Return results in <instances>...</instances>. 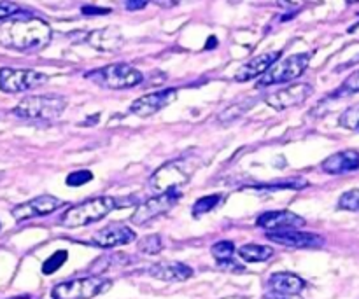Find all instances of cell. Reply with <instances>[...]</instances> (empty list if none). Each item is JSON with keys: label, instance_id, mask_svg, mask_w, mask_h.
Returning <instances> with one entry per match:
<instances>
[{"label": "cell", "instance_id": "15", "mask_svg": "<svg viewBox=\"0 0 359 299\" xmlns=\"http://www.w3.org/2000/svg\"><path fill=\"white\" fill-rule=\"evenodd\" d=\"M266 238L270 242L284 245L291 249H319L323 247L325 240L323 237L314 233H304V231H279V233H266Z\"/></svg>", "mask_w": 359, "mask_h": 299}, {"label": "cell", "instance_id": "1", "mask_svg": "<svg viewBox=\"0 0 359 299\" xmlns=\"http://www.w3.org/2000/svg\"><path fill=\"white\" fill-rule=\"evenodd\" d=\"M51 27L35 16H20L0 25V44L16 51H37L51 41Z\"/></svg>", "mask_w": 359, "mask_h": 299}, {"label": "cell", "instance_id": "25", "mask_svg": "<svg viewBox=\"0 0 359 299\" xmlns=\"http://www.w3.org/2000/svg\"><path fill=\"white\" fill-rule=\"evenodd\" d=\"M339 125L351 132H359V104L351 105L342 112L339 119Z\"/></svg>", "mask_w": 359, "mask_h": 299}, {"label": "cell", "instance_id": "9", "mask_svg": "<svg viewBox=\"0 0 359 299\" xmlns=\"http://www.w3.org/2000/svg\"><path fill=\"white\" fill-rule=\"evenodd\" d=\"M181 191L179 189H170L167 193H160V195L153 196V198L146 200L144 203H140L135 209V212L132 214L130 221L137 226H146L151 221L158 219L160 216L167 214L175 203L181 200Z\"/></svg>", "mask_w": 359, "mask_h": 299}, {"label": "cell", "instance_id": "30", "mask_svg": "<svg viewBox=\"0 0 359 299\" xmlns=\"http://www.w3.org/2000/svg\"><path fill=\"white\" fill-rule=\"evenodd\" d=\"M91 179H93V174H91L90 170H76L70 175H67L65 182L67 186H70V188H79V186H84L88 184V182H91Z\"/></svg>", "mask_w": 359, "mask_h": 299}, {"label": "cell", "instance_id": "26", "mask_svg": "<svg viewBox=\"0 0 359 299\" xmlns=\"http://www.w3.org/2000/svg\"><path fill=\"white\" fill-rule=\"evenodd\" d=\"M210 252H212V256L216 258V261H228V259H233L235 244L230 240H221L212 245Z\"/></svg>", "mask_w": 359, "mask_h": 299}, {"label": "cell", "instance_id": "17", "mask_svg": "<svg viewBox=\"0 0 359 299\" xmlns=\"http://www.w3.org/2000/svg\"><path fill=\"white\" fill-rule=\"evenodd\" d=\"M147 273L153 279L161 280V282H184V280L191 279L195 272L188 265H184V263L163 261L151 265V268H147Z\"/></svg>", "mask_w": 359, "mask_h": 299}, {"label": "cell", "instance_id": "14", "mask_svg": "<svg viewBox=\"0 0 359 299\" xmlns=\"http://www.w3.org/2000/svg\"><path fill=\"white\" fill-rule=\"evenodd\" d=\"M137 238L135 231L121 223H112L93 235V244L100 249H114L132 244Z\"/></svg>", "mask_w": 359, "mask_h": 299}, {"label": "cell", "instance_id": "33", "mask_svg": "<svg viewBox=\"0 0 359 299\" xmlns=\"http://www.w3.org/2000/svg\"><path fill=\"white\" fill-rule=\"evenodd\" d=\"M81 13L86 14V16H102V14H109L111 9H100V7H95V6H84L81 9Z\"/></svg>", "mask_w": 359, "mask_h": 299}, {"label": "cell", "instance_id": "4", "mask_svg": "<svg viewBox=\"0 0 359 299\" xmlns=\"http://www.w3.org/2000/svg\"><path fill=\"white\" fill-rule=\"evenodd\" d=\"M86 79L104 88H111V90H126V88H135L142 84L144 76L139 69L128 63H111V65L88 72Z\"/></svg>", "mask_w": 359, "mask_h": 299}, {"label": "cell", "instance_id": "11", "mask_svg": "<svg viewBox=\"0 0 359 299\" xmlns=\"http://www.w3.org/2000/svg\"><path fill=\"white\" fill-rule=\"evenodd\" d=\"M314 93V88L309 83H300V84H290L284 90L276 91V93L269 95L265 98V104L270 105L276 111H286V109L298 107V105L304 104L307 98L312 97Z\"/></svg>", "mask_w": 359, "mask_h": 299}, {"label": "cell", "instance_id": "12", "mask_svg": "<svg viewBox=\"0 0 359 299\" xmlns=\"http://www.w3.org/2000/svg\"><path fill=\"white\" fill-rule=\"evenodd\" d=\"M307 224L304 217L290 210H272L265 212L256 219V226L263 228L269 233H279V231H293L300 230Z\"/></svg>", "mask_w": 359, "mask_h": 299}, {"label": "cell", "instance_id": "8", "mask_svg": "<svg viewBox=\"0 0 359 299\" xmlns=\"http://www.w3.org/2000/svg\"><path fill=\"white\" fill-rule=\"evenodd\" d=\"M48 83V76L32 69H0V90L4 93H23Z\"/></svg>", "mask_w": 359, "mask_h": 299}, {"label": "cell", "instance_id": "28", "mask_svg": "<svg viewBox=\"0 0 359 299\" xmlns=\"http://www.w3.org/2000/svg\"><path fill=\"white\" fill-rule=\"evenodd\" d=\"M354 93H359V70L351 74V76L344 81L342 86L333 93V97L339 98V97H347V95H354Z\"/></svg>", "mask_w": 359, "mask_h": 299}, {"label": "cell", "instance_id": "3", "mask_svg": "<svg viewBox=\"0 0 359 299\" xmlns=\"http://www.w3.org/2000/svg\"><path fill=\"white\" fill-rule=\"evenodd\" d=\"M198 163L195 161V158L184 156L177 158V160H172L168 163L161 165L149 179V184L153 188V191L167 193L170 189H179L181 186L188 184V181L191 179V175L196 172Z\"/></svg>", "mask_w": 359, "mask_h": 299}, {"label": "cell", "instance_id": "24", "mask_svg": "<svg viewBox=\"0 0 359 299\" xmlns=\"http://www.w3.org/2000/svg\"><path fill=\"white\" fill-rule=\"evenodd\" d=\"M137 249H139L140 254L146 256L160 254L163 251V240H161L160 235H149V237H144L142 240H139Z\"/></svg>", "mask_w": 359, "mask_h": 299}, {"label": "cell", "instance_id": "32", "mask_svg": "<svg viewBox=\"0 0 359 299\" xmlns=\"http://www.w3.org/2000/svg\"><path fill=\"white\" fill-rule=\"evenodd\" d=\"M217 266H219L221 270H226V272H233V273L244 272V266L238 265V263L233 261V259H228V261H217Z\"/></svg>", "mask_w": 359, "mask_h": 299}, {"label": "cell", "instance_id": "16", "mask_svg": "<svg viewBox=\"0 0 359 299\" xmlns=\"http://www.w3.org/2000/svg\"><path fill=\"white\" fill-rule=\"evenodd\" d=\"M279 58H280L279 51L263 53V55L255 56L251 62H248L245 65H242L241 69L237 70V74H235V81H238V83H245V81H251L259 76H265V74L269 72L270 67H272L276 62H279Z\"/></svg>", "mask_w": 359, "mask_h": 299}, {"label": "cell", "instance_id": "19", "mask_svg": "<svg viewBox=\"0 0 359 299\" xmlns=\"http://www.w3.org/2000/svg\"><path fill=\"white\" fill-rule=\"evenodd\" d=\"M269 291L273 294H280V296H294V294H300L305 289L307 282H305L302 277L294 275L290 272H279L270 275L269 282Z\"/></svg>", "mask_w": 359, "mask_h": 299}, {"label": "cell", "instance_id": "7", "mask_svg": "<svg viewBox=\"0 0 359 299\" xmlns=\"http://www.w3.org/2000/svg\"><path fill=\"white\" fill-rule=\"evenodd\" d=\"M312 55L311 53H298V55L287 56V58L279 60L273 63L269 69V72L259 79V88H269L273 84H284L291 83L293 79H298L302 74L307 70L309 63H311Z\"/></svg>", "mask_w": 359, "mask_h": 299}, {"label": "cell", "instance_id": "18", "mask_svg": "<svg viewBox=\"0 0 359 299\" xmlns=\"http://www.w3.org/2000/svg\"><path fill=\"white\" fill-rule=\"evenodd\" d=\"M321 170L330 175H342L349 172L359 170V153L354 149L340 151V153L332 154L321 163Z\"/></svg>", "mask_w": 359, "mask_h": 299}, {"label": "cell", "instance_id": "23", "mask_svg": "<svg viewBox=\"0 0 359 299\" xmlns=\"http://www.w3.org/2000/svg\"><path fill=\"white\" fill-rule=\"evenodd\" d=\"M224 200L223 195H210V196H202V198H198L195 202V205H193V216L195 217H200L203 216V214H209L212 212L214 209H216L217 205H219L221 202Z\"/></svg>", "mask_w": 359, "mask_h": 299}, {"label": "cell", "instance_id": "27", "mask_svg": "<svg viewBox=\"0 0 359 299\" xmlns=\"http://www.w3.org/2000/svg\"><path fill=\"white\" fill-rule=\"evenodd\" d=\"M67 258H69V254H67L65 251H56L55 254L49 256L44 261V265H42V273H44V275H51V273L58 272V270L65 265Z\"/></svg>", "mask_w": 359, "mask_h": 299}, {"label": "cell", "instance_id": "29", "mask_svg": "<svg viewBox=\"0 0 359 299\" xmlns=\"http://www.w3.org/2000/svg\"><path fill=\"white\" fill-rule=\"evenodd\" d=\"M339 209L359 212V189H351V191L344 193L339 200Z\"/></svg>", "mask_w": 359, "mask_h": 299}, {"label": "cell", "instance_id": "22", "mask_svg": "<svg viewBox=\"0 0 359 299\" xmlns=\"http://www.w3.org/2000/svg\"><path fill=\"white\" fill-rule=\"evenodd\" d=\"M255 104H256L255 98H242V100L235 102V104H231L230 107H226L223 112H221L219 121L221 123L235 121V119L241 118L242 114H245V112H248Z\"/></svg>", "mask_w": 359, "mask_h": 299}, {"label": "cell", "instance_id": "21", "mask_svg": "<svg viewBox=\"0 0 359 299\" xmlns=\"http://www.w3.org/2000/svg\"><path fill=\"white\" fill-rule=\"evenodd\" d=\"M238 256L248 263H265L273 258V249L266 247V245L248 244L238 249Z\"/></svg>", "mask_w": 359, "mask_h": 299}, {"label": "cell", "instance_id": "20", "mask_svg": "<svg viewBox=\"0 0 359 299\" xmlns=\"http://www.w3.org/2000/svg\"><path fill=\"white\" fill-rule=\"evenodd\" d=\"M86 42L100 51H116L121 48L123 35L116 27H105L100 30H95L88 35Z\"/></svg>", "mask_w": 359, "mask_h": 299}, {"label": "cell", "instance_id": "13", "mask_svg": "<svg viewBox=\"0 0 359 299\" xmlns=\"http://www.w3.org/2000/svg\"><path fill=\"white\" fill-rule=\"evenodd\" d=\"M175 98H177V90H175V88L154 91V93L144 95V97L137 98V100L130 105V112L139 116V118H149V116L156 114L161 109L170 105Z\"/></svg>", "mask_w": 359, "mask_h": 299}, {"label": "cell", "instance_id": "31", "mask_svg": "<svg viewBox=\"0 0 359 299\" xmlns=\"http://www.w3.org/2000/svg\"><path fill=\"white\" fill-rule=\"evenodd\" d=\"M20 11V6L14 2H0V20H11Z\"/></svg>", "mask_w": 359, "mask_h": 299}, {"label": "cell", "instance_id": "2", "mask_svg": "<svg viewBox=\"0 0 359 299\" xmlns=\"http://www.w3.org/2000/svg\"><path fill=\"white\" fill-rule=\"evenodd\" d=\"M118 205L119 203L112 196H97V198H90L86 202L70 207L60 217V221H62V226L65 228L88 226V224L98 223L107 217L112 210L118 209Z\"/></svg>", "mask_w": 359, "mask_h": 299}, {"label": "cell", "instance_id": "34", "mask_svg": "<svg viewBox=\"0 0 359 299\" xmlns=\"http://www.w3.org/2000/svg\"><path fill=\"white\" fill-rule=\"evenodd\" d=\"M147 2H139V0H130V2L125 4V7L128 11H137V9H142V7H146Z\"/></svg>", "mask_w": 359, "mask_h": 299}, {"label": "cell", "instance_id": "37", "mask_svg": "<svg viewBox=\"0 0 359 299\" xmlns=\"http://www.w3.org/2000/svg\"><path fill=\"white\" fill-rule=\"evenodd\" d=\"M223 299H249L245 296H228V298H223Z\"/></svg>", "mask_w": 359, "mask_h": 299}, {"label": "cell", "instance_id": "5", "mask_svg": "<svg viewBox=\"0 0 359 299\" xmlns=\"http://www.w3.org/2000/svg\"><path fill=\"white\" fill-rule=\"evenodd\" d=\"M67 107V98L62 95H35L27 97L13 109V114L23 119H55Z\"/></svg>", "mask_w": 359, "mask_h": 299}, {"label": "cell", "instance_id": "6", "mask_svg": "<svg viewBox=\"0 0 359 299\" xmlns=\"http://www.w3.org/2000/svg\"><path fill=\"white\" fill-rule=\"evenodd\" d=\"M112 287V282L100 277H81L56 284L51 289L53 299H91Z\"/></svg>", "mask_w": 359, "mask_h": 299}, {"label": "cell", "instance_id": "35", "mask_svg": "<svg viewBox=\"0 0 359 299\" xmlns=\"http://www.w3.org/2000/svg\"><path fill=\"white\" fill-rule=\"evenodd\" d=\"M263 299H304L300 296V294H294V296H280V294H273V293H269Z\"/></svg>", "mask_w": 359, "mask_h": 299}, {"label": "cell", "instance_id": "36", "mask_svg": "<svg viewBox=\"0 0 359 299\" xmlns=\"http://www.w3.org/2000/svg\"><path fill=\"white\" fill-rule=\"evenodd\" d=\"M205 48H207V49H209V48H216V37H210L209 41H207Z\"/></svg>", "mask_w": 359, "mask_h": 299}, {"label": "cell", "instance_id": "10", "mask_svg": "<svg viewBox=\"0 0 359 299\" xmlns=\"http://www.w3.org/2000/svg\"><path fill=\"white\" fill-rule=\"evenodd\" d=\"M63 205H65L63 200L56 198V196H51V195H42V196H35V198L28 200V202L25 203H20V205H16L13 210H11V214H13V217L18 221V223H21V221L34 219V217L49 216V214H53L55 210H58L60 207Z\"/></svg>", "mask_w": 359, "mask_h": 299}]
</instances>
